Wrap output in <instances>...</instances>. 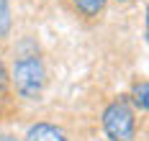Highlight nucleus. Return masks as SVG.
Segmentation results:
<instances>
[{
  "mask_svg": "<svg viewBox=\"0 0 149 141\" xmlns=\"http://www.w3.org/2000/svg\"><path fill=\"white\" fill-rule=\"evenodd\" d=\"M10 85H13L15 95L21 100H41L44 95V87H46V67H44V59L31 51V54H21L18 59L13 62L10 67Z\"/></svg>",
  "mask_w": 149,
  "mask_h": 141,
  "instance_id": "1",
  "label": "nucleus"
},
{
  "mask_svg": "<svg viewBox=\"0 0 149 141\" xmlns=\"http://www.w3.org/2000/svg\"><path fill=\"white\" fill-rule=\"evenodd\" d=\"M100 123L111 141H136V110L131 108L126 95H121L105 105Z\"/></svg>",
  "mask_w": 149,
  "mask_h": 141,
  "instance_id": "2",
  "label": "nucleus"
},
{
  "mask_svg": "<svg viewBox=\"0 0 149 141\" xmlns=\"http://www.w3.org/2000/svg\"><path fill=\"white\" fill-rule=\"evenodd\" d=\"M23 141H70L67 131L57 123H49V121H36L33 126H29Z\"/></svg>",
  "mask_w": 149,
  "mask_h": 141,
  "instance_id": "3",
  "label": "nucleus"
},
{
  "mask_svg": "<svg viewBox=\"0 0 149 141\" xmlns=\"http://www.w3.org/2000/svg\"><path fill=\"white\" fill-rule=\"evenodd\" d=\"M70 5H72L74 13L82 16L85 21H95V18H100L105 13L108 0H70Z\"/></svg>",
  "mask_w": 149,
  "mask_h": 141,
  "instance_id": "4",
  "label": "nucleus"
},
{
  "mask_svg": "<svg viewBox=\"0 0 149 141\" xmlns=\"http://www.w3.org/2000/svg\"><path fill=\"white\" fill-rule=\"evenodd\" d=\"M129 97V103H131V108L134 110H141V113H147V105H149V82L147 79H136L134 85H131V93L126 95Z\"/></svg>",
  "mask_w": 149,
  "mask_h": 141,
  "instance_id": "5",
  "label": "nucleus"
},
{
  "mask_svg": "<svg viewBox=\"0 0 149 141\" xmlns=\"http://www.w3.org/2000/svg\"><path fill=\"white\" fill-rule=\"evenodd\" d=\"M13 28V16H10V3L8 0H0V41L10 36Z\"/></svg>",
  "mask_w": 149,
  "mask_h": 141,
  "instance_id": "6",
  "label": "nucleus"
},
{
  "mask_svg": "<svg viewBox=\"0 0 149 141\" xmlns=\"http://www.w3.org/2000/svg\"><path fill=\"white\" fill-rule=\"evenodd\" d=\"M5 110H8V93L0 90V118L5 115Z\"/></svg>",
  "mask_w": 149,
  "mask_h": 141,
  "instance_id": "7",
  "label": "nucleus"
},
{
  "mask_svg": "<svg viewBox=\"0 0 149 141\" xmlns=\"http://www.w3.org/2000/svg\"><path fill=\"white\" fill-rule=\"evenodd\" d=\"M5 85H8V72H5V64L0 62V90H5Z\"/></svg>",
  "mask_w": 149,
  "mask_h": 141,
  "instance_id": "8",
  "label": "nucleus"
},
{
  "mask_svg": "<svg viewBox=\"0 0 149 141\" xmlns=\"http://www.w3.org/2000/svg\"><path fill=\"white\" fill-rule=\"evenodd\" d=\"M0 141H21V139H18V136H13V133H3V136H0Z\"/></svg>",
  "mask_w": 149,
  "mask_h": 141,
  "instance_id": "9",
  "label": "nucleus"
},
{
  "mask_svg": "<svg viewBox=\"0 0 149 141\" xmlns=\"http://www.w3.org/2000/svg\"><path fill=\"white\" fill-rule=\"evenodd\" d=\"M116 3H129V0H116Z\"/></svg>",
  "mask_w": 149,
  "mask_h": 141,
  "instance_id": "10",
  "label": "nucleus"
}]
</instances>
